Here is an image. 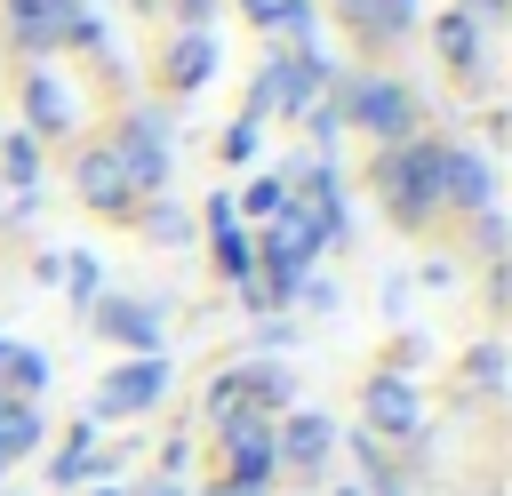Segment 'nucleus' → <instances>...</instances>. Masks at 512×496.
Segmentation results:
<instances>
[{"label":"nucleus","instance_id":"nucleus-12","mask_svg":"<svg viewBox=\"0 0 512 496\" xmlns=\"http://www.w3.org/2000/svg\"><path fill=\"white\" fill-rule=\"evenodd\" d=\"M208 72H216V40H208V32L176 40V56H168V80H176V88H200Z\"/></svg>","mask_w":512,"mask_h":496},{"label":"nucleus","instance_id":"nucleus-24","mask_svg":"<svg viewBox=\"0 0 512 496\" xmlns=\"http://www.w3.org/2000/svg\"><path fill=\"white\" fill-rule=\"evenodd\" d=\"M144 496H184V488H168V480H160V488H144Z\"/></svg>","mask_w":512,"mask_h":496},{"label":"nucleus","instance_id":"nucleus-16","mask_svg":"<svg viewBox=\"0 0 512 496\" xmlns=\"http://www.w3.org/2000/svg\"><path fill=\"white\" fill-rule=\"evenodd\" d=\"M0 360H8V376H16V392H40V384H48V360H40V352H24V344H8Z\"/></svg>","mask_w":512,"mask_h":496},{"label":"nucleus","instance_id":"nucleus-21","mask_svg":"<svg viewBox=\"0 0 512 496\" xmlns=\"http://www.w3.org/2000/svg\"><path fill=\"white\" fill-rule=\"evenodd\" d=\"M472 376H480V384H496V376H504V352H496V344H480V352H472Z\"/></svg>","mask_w":512,"mask_h":496},{"label":"nucleus","instance_id":"nucleus-3","mask_svg":"<svg viewBox=\"0 0 512 496\" xmlns=\"http://www.w3.org/2000/svg\"><path fill=\"white\" fill-rule=\"evenodd\" d=\"M168 128L152 120V112H136L128 128H120V144H112V160H120V176H128V192H152L160 176H168V144H160Z\"/></svg>","mask_w":512,"mask_h":496},{"label":"nucleus","instance_id":"nucleus-8","mask_svg":"<svg viewBox=\"0 0 512 496\" xmlns=\"http://www.w3.org/2000/svg\"><path fill=\"white\" fill-rule=\"evenodd\" d=\"M368 424H376V432H400V440H408V432L424 424V408H416V392H408L400 376H376V384H368Z\"/></svg>","mask_w":512,"mask_h":496},{"label":"nucleus","instance_id":"nucleus-7","mask_svg":"<svg viewBox=\"0 0 512 496\" xmlns=\"http://www.w3.org/2000/svg\"><path fill=\"white\" fill-rule=\"evenodd\" d=\"M328 448H336V424H328V416H312V408H304V416H288V424L272 432V456H288L296 472H312Z\"/></svg>","mask_w":512,"mask_h":496},{"label":"nucleus","instance_id":"nucleus-26","mask_svg":"<svg viewBox=\"0 0 512 496\" xmlns=\"http://www.w3.org/2000/svg\"><path fill=\"white\" fill-rule=\"evenodd\" d=\"M0 472H8V456H0Z\"/></svg>","mask_w":512,"mask_h":496},{"label":"nucleus","instance_id":"nucleus-6","mask_svg":"<svg viewBox=\"0 0 512 496\" xmlns=\"http://www.w3.org/2000/svg\"><path fill=\"white\" fill-rule=\"evenodd\" d=\"M352 120H360L368 136H392V144H408V96H400L392 80H360V88H352Z\"/></svg>","mask_w":512,"mask_h":496},{"label":"nucleus","instance_id":"nucleus-1","mask_svg":"<svg viewBox=\"0 0 512 496\" xmlns=\"http://www.w3.org/2000/svg\"><path fill=\"white\" fill-rule=\"evenodd\" d=\"M376 192L392 200L400 224H416V216L432 208V144H392V152H376Z\"/></svg>","mask_w":512,"mask_h":496},{"label":"nucleus","instance_id":"nucleus-4","mask_svg":"<svg viewBox=\"0 0 512 496\" xmlns=\"http://www.w3.org/2000/svg\"><path fill=\"white\" fill-rule=\"evenodd\" d=\"M160 392H168V360L152 352V360L112 368V376H104V392H96V408H104V416H120V408H152Z\"/></svg>","mask_w":512,"mask_h":496},{"label":"nucleus","instance_id":"nucleus-25","mask_svg":"<svg viewBox=\"0 0 512 496\" xmlns=\"http://www.w3.org/2000/svg\"><path fill=\"white\" fill-rule=\"evenodd\" d=\"M344 496H360V488H344Z\"/></svg>","mask_w":512,"mask_h":496},{"label":"nucleus","instance_id":"nucleus-20","mask_svg":"<svg viewBox=\"0 0 512 496\" xmlns=\"http://www.w3.org/2000/svg\"><path fill=\"white\" fill-rule=\"evenodd\" d=\"M8 176H16V184H32V144H24V136H8Z\"/></svg>","mask_w":512,"mask_h":496},{"label":"nucleus","instance_id":"nucleus-17","mask_svg":"<svg viewBox=\"0 0 512 496\" xmlns=\"http://www.w3.org/2000/svg\"><path fill=\"white\" fill-rule=\"evenodd\" d=\"M240 208H248V216H280V208H288V184H280V176H264V184H248V192H240Z\"/></svg>","mask_w":512,"mask_h":496},{"label":"nucleus","instance_id":"nucleus-18","mask_svg":"<svg viewBox=\"0 0 512 496\" xmlns=\"http://www.w3.org/2000/svg\"><path fill=\"white\" fill-rule=\"evenodd\" d=\"M416 16V0H368V24H384V32H400Z\"/></svg>","mask_w":512,"mask_h":496},{"label":"nucleus","instance_id":"nucleus-22","mask_svg":"<svg viewBox=\"0 0 512 496\" xmlns=\"http://www.w3.org/2000/svg\"><path fill=\"white\" fill-rule=\"evenodd\" d=\"M208 496H264V488H240V480H224V488H208Z\"/></svg>","mask_w":512,"mask_h":496},{"label":"nucleus","instance_id":"nucleus-13","mask_svg":"<svg viewBox=\"0 0 512 496\" xmlns=\"http://www.w3.org/2000/svg\"><path fill=\"white\" fill-rule=\"evenodd\" d=\"M440 56H448L456 72H472V64H480V32H472V16H464V8H448V16H440Z\"/></svg>","mask_w":512,"mask_h":496},{"label":"nucleus","instance_id":"nucleus-10","mask_svg":"<svg viewBox=\"0 0 512 496\" xmlns=\"http://www.w3.org/2000/svg\"><path fill=\"white\" fill-rule=\"evenodd\" d=\"M80 192H88V208H128L120 160H112V152H88V160H80Z\"/></svg>","mask_w":512,"mask_h":496},{"label":"nucleus","instance_id":"nucleus-23","mask_svg":"<svg viewBox=\"0 0 512 496\" xmlns=\"http://www.w3.org/2000/svg\"><path fill=\"white\" fill-rule=\"evenodd\" d=\"M176 8H184V16H192V24H208V0H176Z\"/></svg>","mask_w":512,"mask_h":496},{"label":"nucleus","instance_id":"nucleus-11","mask_svg":"<svg viewBox=\"0 0 512 496\" xmlns=\"http://www.w3.org/2000/svg\"><path fill=\"white\" fill-rule=\"evenodd\" d=\"M24 104H32V128H48V136L72 120V96L56 88V72H32V80H24Z\"/></svg>","mask_w":512,"mask_h":496},{"label":"nucleus","instance_id":"nucleus-14","mask_svg":"<svg viewBox=\"0 0 512 496\" xmlns=\"http://www.w3.org/2000/svg\"><path fill=\"white\" fill-rule=\"evenodd\" d=\"M208 224H216V264H224L232 280H248V240L232 232V200H216V208H208Z\"/></svg>","mask_w":512,"mask_h":496},{"label":"nucleus","instance_id":"nucleus-2","mask_svg":"<svg viewBox=\"0 0 512 496\" xmlns=\"http://www.w3.org/2000/svg\"><path fill=\"white\" fill-rule=\"evenodd\" d=\"M432 200H448V208H488V200H496L488 160H480L472 144H432Z\"/></svg>","mask_w":512,"mask_h":496},{"label":"nucleus","instance_id":"nucleus-9","mask_svg":"<svg viewBox=\"0 0 512 496\" xmlns=\"http://www.w3.org/2000/svg\"><path fill=\"white\" fill-rule=\"evenodd\" d=\"M96 320H104V336H112V344H136L144 360L160 352V320H152V304H120V296H112Z\"/></svg>","mask_w":512,"mask_h":496},{"label":"nucleus","instance_id":"nucleus-5","mask_svg":"<svg viewBox=\"0 0 512 496\" xmlns=\"http://www.w3.org/2000/svg\"><path fill=\"white\" fill-rule=\"evenodd\" d=\"M224 440H232V480L240 488H264V472L280 464L272 456V424L264 416H224Z\"/></svg>","mask_w":512,"mask_h":496},{"label":"nucleus","instance_id":"nucleus-19","mask_svg":"<svg viewBox=\"0 0 512 496\" xmlns=\"http://www.w3.org/2000/svg\"><path fill=\"white\" fill-rule=\"evenodd\" d=\"M248 152H256V120H240V128L224 136V160H248Z\"/></svg>","mask_w":512,"mask_h":496},{"label":"nucleus","instance_id":"nucleus-15","mask_svg":"<svg viewBox=\"0 0 512 496\" xmlns=\"http://www.w3.org/2000/svg\"><path fill=\"white\" fill-rule=\"evenodd\" d=\"M40 440V416H32V400H0V456H24Z\"/></svg>","mask_w":512,"mask_h":496}]
</instances>
